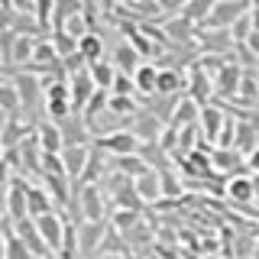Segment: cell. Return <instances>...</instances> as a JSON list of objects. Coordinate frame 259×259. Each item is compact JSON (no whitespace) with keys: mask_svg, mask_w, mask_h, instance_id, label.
Returning <instances> with one entry per match:
<instances>
[{"mask_svg":"<svg viewBox=\"0 0 259 259\" xmlns=\"http://www.w3.org/2000/svg\"><path fill=\"white\" fill-rule=\"evenodd\" d=\"M136 94H143V97H156V84H159V68L156 65H149V62H143L140 68H136Z\"/></svg>","mask_w":259,"mask_h":259,"instance_id":"obj_22","label":"cell"},{"mask_svg":"<svg viewBox=\"0 0 259 259\" xmlns=\"http://www.w3.org/2000/svg\"><path fill=\"white\" fill-rule=\"evenodd\" d=\"M36 136H39V146H42V152H52V156H59V152L65 149L62 126H59V123H52V120H39Z\"/></svg>","mask_w":259,"mask_h":259,"instance_id":"obj_18","label":"cell"},{"mask_svg":"<svg viewBox=\"0 0 259 259\" xmlns=\"http://www.w3.org/2000/svg\"><path fill=\"white\" fill-rule=\"evenodd\" d=\"M110 62H113V68L117 71H123V75H136V68H140V52H136L130 42H120L117 49H113V55H110Z\"/></svg>","mask_w":259,"mask_h":259,"instance_id":"obj_20","label":"cell"},{"mask_svg":"<svg viewBox=\"0 0 259 259\" xmlns=\"http://www.w3.org/2000/svg\"><path fill=\"white\" fill-rule=\"evenodd\" d=\"M249 13H253V10H249ZM240 16V20L237 23H233V26H230V36H233V42H240V46H246L249 42V36H253V16Z\"/></svg>","mask_w":259,"mask_h":259,"instance_id":"obj_32","label":"cell"},{"mask_svg":"<svg viewBox=\"0 0 259 259\" xmlns=\"http://www.w3.org/2000/svg\"><path fill=\"white\" fill-rule=\"evenodd\" d=\"M88 71H91L94 84L101 88V91H110V88H113V78H117V68H113V62H110V59L91 62V65H88Z\"/></svg>","mask_w":259,"mask_h":259,"instance_id":"obj_25","label":"cell"},{"mask_svg":"<svg viewBox=\"0 0 259 259\" xmlns=\"http://www.w3.org/2000/svg\"><path fill=\"white\" fill-rule=\"evenodd\" d=\"M227 198L237 201V204L253 201L256 198V178H249V175H230V178H227Z\"/></svg>","mask_w":259,"mask_h":259,"instance_id":"obj_19","label":"cell"},{"mask_svg":"<svg viewBox=\"0 0 259 259\" xmlns=\"http://www.w3.org/2000/svg\"><path fill=\"white\" fill-rule=\"evenodd\" d=\"M165 32L172 39H191V20H185V16H175V20H168Z\"/></svg>","mask_w":259,"mask_h":259,"instance_id":"obj_35","label":"cell"},{"mask_svg":"<svg viewBox=\"0 0 259 259\" xmlns=\"http://www.w3.org/2000/svg\"><path fill=\"white\" fill-rule=\"evenodd\" d=\"M210 91H214V75L201 65V59L188 68V97L198 107H207V97H210Z\"/></svg>","mask_w":259,"mask_h":259,"instance_id":"obj_9","label":"cell"},{"mask_svg":"<svg viewBox=\"0 0 259 259\" xmlns=\"http://www.w3.org/2000/svg\"><path fill=\"white\" fill-rule=\"evenodd\" d=\"M94 146L101 152H110L113 159H123V156H140L143 140L133 133V130H110V133H101V136H97Z\"/></svg>","mask_w":259,"mask_h":259,"instance_id":"obj_3","label":"cell"},{"mask_svg":"<svg viewBox=\"0 0 259 259\" xmlns=\"http://www.w3.org/2000/svg\"><path fill=\"white\" fill-rule=\"evenodd\" d=\"M39 227V233H42L46 246L52 249V253H59L62 243H65V230H68V217L59 214V210H52V214H42V217H32Z\"/></svg>","mask_w":259,"mask_h":259,"instance_id":"obj_7","label":"cell"},{"mask_svg":"<svg viewBox=\"0 0 259 259\" xmlns=\"http://www.w3.org/2000/svg\"><path fill=\"white\" fill-rule=\"evenodd\" d=\"M36 259H55V253H49V256H36Z\"/></svg>","mask_w":259,"mask_h":259,"instance_id":"obj_47","label":"cell"},{"mask_svg":"<svg viewBox=\"0 0 259 259\" xmlns=\"http://www.w3.org/2000/svg\"><path fill=\"white\" fill-rule=\"evenodd\" d=\"M4 237H7V259H36V256L29 253L26 243H23V240L13 233V224H10V221L4 224Z\"/></svg>","mask_w":259,"mask_h":259,"instance_id":"obj_27","label":"cell"},{"mask_svg":"<svg viewBox=\"0 0 259 259\" xmlns=\"http://www.w3.org/2000/svg\"><path fill=\"white\" fill-rule=\"evenodd\" d=\"M78 52L84 55L88 65H91V62H101V59H104V39H101V32H97V29L88 32V36L78 42Z\"/></svg>","mask_w":259,"mask_h":259,"instance_id":"obj_26","label":"cell"},{"mask_svg":"<svg viewBox=\"0 0 259 259\" xmlns=\"http://www.w3.org/2000/svg\"><path fill=\"white\" fill-rule=\"evenodd\" d=\"M10 188V185H7ZM7 188H0V224H7Z\"/></svg>","mask_w":259,"mask_h":259,"instance_id":"obj_40","label":"cell"},{"mask_svg":"<svg viewBox=\"0 0 259 259\" xmlns=\"http://www.w3.org/2000/svg\"><path fill=\"white\" fill-rule=\"evenodd\" d=\"M140 110H143V107L136 104V97H120V94H110L107 113H113V117H130V120H133Z\"/></svg>","mask_w":259,"mask_h":259,"instance_id":"obj_29","label":"cell"},{"mask_svg":"<svg viewBox=\"0 0 259 259\" xmlns=\"http://www.w3.org/2000/svg\"><path fill=\"white\" fill-rule=\"evenodd\" d=\"M133 188H136V194H140L143 204H156L162 194H165V191H162V172H159V168H149L146 175H140L133 182Z\"/></svg>","mask_w":259,"mask_h":259,"instance_id":"obj_17","label":"cell"},{"mask_svg":"<svg viewBox=\"0 0 259 259\" xmlns=\"http://www.w3.org/2000/svg\"><path fill=\"white\" fill-rule=\"evenodd\" d=\"M246 165L253 168V172H259V146H256V149H253V152L246 156Z\"/></svg>","mask_w":259,"mask_h":259,"instance_id":"obj_41","label":"cell"},{"mask_svg":"<svg viewBox=\"0 0 259 259\" xmlns=\"http://www.w3.org/2000/svg\"><path fill=\"white\" fill-rule=\"evenodd\" d=\"M191 0H156V10L159 13H172V16H182L185 7H188Z\"/></svg>","mask_w":259,"mask_h":259,"instance_id":"obj_36","label":"cell"},{"mask_svg":"<svg viewBox=\"0 0 259 259\" xmlns=\"http://www.w3.org/2000/svg\"><path fill=\"white\" fill-rule=\"evenodd\" d=\"M7 159V146H4V140H0V162Z\"/></svg>","mask_w":259,"mask_h":259,"instance_id":"obj_45","label":"cell"},{"mask_svg":"<svg viewBox=\"0 0 259 259\" xmlns=\"http://www.w3.org/2000/svg\"><path fill=\"white\" fill-rule=\"evenodd\" d=\"M13 233L29 246L32 256H49V253H52V249L46 246V240H42V233H39V227H36V221H32V217H26V221H20V224H13Z\"/></svg>","mask_w":259,"mask_h":259,"instance_id":"obj_15","label":"cell"},{"mask_svg":"<svg viewBox=\"0 0 259 259\" xmlns=\"http://www.w3.org/2000/svg\"><path fill=\"white\" fill-rule=\"evenodd\" d=\"M91 146H65L62 149V162H65V175L71 178V185L81 182V175H84L88 162H91Z\"/></svg>","mask_w":259,"mask_h":259,"instance_id":"obj_12","label":"cell"},{"mask_svg":"<svg viewBox=\"0 0 259 259\" xmlns=\"http://www.w3.org/2000/svg\"><path fill=\"white\" fill-rule=\"evenodd\" d=\"M249 10H253V4H249V0H217L204 26L207 29H230L233 23H237L240 16H246Z\"/></svg>","mask_w":259,"mask_h":259,"instance_id":"obj_5","label":"cell"},{"mask_svg":"<svg viewBox=\"0 0 259 259\" xmlns=\"http://www.w3.org/2000/svg\"><path fill=\"white\" fill-rule=\"evenodd\" d=\"M182 91H188V71H182V68H159L156 97H178Z\"/></svg>","mask_w":259,"mask_h":259,"instance_id":"obj_14","label":"cell"},{"mask_svg":"<svg viewBox=\"0 0 259 259\" xmlns=\"http://www.w3.org/2000/svg\"><path fill=\"white\" fill-rule=\"evenodd\" d=\"M26 188H29V182H23V178H13L10 188H7V221H10V224H20V221L29 217Z\"/></svg>","mask_w":259,"mask_h":259,"instance_id":"obj_10","label":"cell"},{"mask_svg":"<svg viewBox=\"0 0 259 259\" xmlns=\"http://www.w3.org/2000/svg\"><path fill=\"white\" fill-rule=\"evenodd\" d=\"M210 162H214V168H221V172H233V168H240L237 149H217L214 156H210Z\"/></svg>","mask_w":259,"mask_h":259,"instance_id":"obj_33","label":"cell"},{"mask_svg":"<svg viewBox=\"0 0 259 259\" xmlns=\"http://www.w3.org/2000/svg\"><path fill=\"white\" fill-rule=\"evenodd\" d=\"M113 168H117L120 175H126L130 182H136V178L146 175L152 165H149V162H146L143 156H123V159H113Z\"/></svg>","mask_w":259,"mask_h":259,"instance_id":"obj_24","label":"cell"},{"mask_svg":"<svg viewBox=\"0 0 259 259\" xmlns=\"http://www.w3.org/2000/svg\"><path fill=\"white\" fill-rule=\"evenodd\" d=\"M0 259H7V237H4V230H0Z\"/></svg>","mask_w":259,"mask_h":259,"instance_id":"obj_42","label":"cell"},{"mask_svg":"<svg viewBox=\"0 0 259 259\" xmlns=\"http://www.w3.org/2000/svg\"><path fill=\"white\" fill-rule=\"evenodd\" d=\"M240 84H243V71H240L237 62H227L224 68L217 71V78H214V91L221 97H237Z\"/></svg>","mask_w":259,"mask_h":259,"instance_id":"obj_16","label":"cell"},{"mask_svg":"<svg viewBox=\"0 0 259 259\" xmlns=\"http://www.w3.org/2000/svg\"><path fill=\"white\" fill-rule=\"evenodd\" d=\"M68 84H71V107H75V117H84V110H88V104H91V97L101 91V88L94 84V78H91V71H78V75H71L68 78Z\"/></svg>","mask_w":259,"mask_h":259,"instance_id":"obj_8","label":"cell"},{"mask_svg":"<svg viewBox=\"0 0 259 259\" xmlns=\"http://www.w3.org/2000/svg\"><path fill=\"white\" fill-rule=\"evenodd\" d=\"M256 194H259V178H256Z\"/></svg>","mask_w":259,"mask_h":259,"instance_id":"obj_48","label":"cell"},{"mask_svg":"<svg viewBox=\"0 0 259 259\" xmlns=\"http://www.w3.org/2000/svg\"><path fill=\"white\" fill-rule=\"evenodd\" d=\"M52 46H55V52H59V59H68V55H75L78 52V39L75 36H68L65 29H52Z\"/></svg>","mask_w":259,"mask_h":259,"instance_id":"obj_30","label":"cell"},{"mask_svg":"<svg viewBox=\"0 0 259 259\" xmlns=\"http://www.w3.org/2000/svg\"><path fill=\"white\" fill-rule=\"evenodd\" d=\"M23 110V101H20V91H16L13 81H0V113L7 117H20Z\"/></svg>","mask_w":259,"mask_h":259,"instance_id":"obj_23","label":"cell"},{"mask_svg":"<svg viewBox=\"0 0 259 259\" xmlns=\"http://www.w3.org/2000/svg\"><path fill=\"white\" fill-rule=\"evenodd\" d=\"M198 126H201V136H204L207 143H221V133L227 126V113L221 107H214V104H207V107H201Z\"/></svg>","mask_w":259,"mask_h":259,"instance_id":"obj_13","label":"cell"},{"mask_svg":"<svg viewBox=\"0 0 259 259\" xmlns=\"http://www.w3.org/2000/svg\"><path fill=\"white\" fill-rule=\"evenodd\" d=\"M214 4L217 0H191L188 7H185V20H191V23H207V16H210V10H214Z\"/></svg>","mask_w":259,"mask_h":259,"instance_id":"obj_31","label":"cell"},{"mask_svg":"<svg viewBox=\"0 0 259 259\" xmlns=\"http://www.w3.org/2000/svg\"><path fill=\"white\" fill-rule=\"evenodd\" d=\"M133 4H140V7H152V10H156V0H133Z\"/></svg>","mask_w":259,"mask_h":259,"instance_id":"obj_44","label":"cell"},{"mask_svg":"<svg viewBox=\"0 0 259 259\" xmlns=\"http://www.w3.org/2000/svg\"><path fill=\"white\" fill-rule=\"evenodd\" d=\"M107 233H110L107 221H81L78 224V253H81V259H91V256L101 253Z\"/></svg>","mask_w":259,"mask_h":259,"instance_id":"obj_4","label":"cell"},{"mask_svg":"<svg viewBox=\"0 0 259 259\" xmlns=\"http://www.w3.org/2000/svg\"><path fill=\"white\" fill-rule=\"evenodd\" d=\"M42 88H46V120L65 123L68 117H75V107H71V84L68 81H42Z\"/></svg>","mask_w":259,"mask_h":259,"instance_id":"obj_2","label":"cell"},{"mask_svg":"<svg viewBox=\"0 0 259 259\" xmlns=\"http://www.w3.org/2000/svg\"><path fill=\"white\" fill-rule=\"evenodd\" d=\"M10 172H13V165L4 159V162H0V188H7V185L13 182V178H10Z\"/></svg>","mask_w":259,"mask_h":259,"instance_id":"obj_39","label":"cell"},{"mask_svg":"<svg viewBox=\"0 0 259 259\" xmlns=\"http://www.w3.org/2000/svg\"><path fill=\"white\" fill-rule=\"evenodd\" d=\"M249 16H253V29L259 32V7H253V13H249Z\"/></svg>","mask_w":259,"mask_h":259,"instance_id":"obj_43","label":"cell"},{"mask_svg":"<svg viewBox=\"0 0 259 259\" xmlns=\"http://www.w3.org/2000/svg\"><path fill=\"white\" fill-rule=\"evenodd\" d=\"M130 130H133L136 136H140L143 143H159L162 140V133H165V123H162V120L156 117V113H152L149 107H143L140 113H136L133 117V123H130Z\"/></svg>","mask_w":259,"mask_h":259,"instance_id":"obj_11","label":"cell"},{"mask_svg":"<svg viewBox=\"0 0 259 259\" xmlns=\"http://www.w3.org/2000/svg\"><path fill=\"white\" fill-rule=\"evenodd\" d=\"M71 201H78V214L81 221H104L107 210H104V191L97 185H81L71 191Z\"/></svg>","mask_w":259,"mask_h":259,"instance_id":"obj_6","label":"cell"},{"mask_svg":"<svg viewBox=\"0 0 259 259\" xmlns=\"http://www.w3.org/2000/svg\"><path fill=\"white\" fill-rule=\"evenodd\" d=\"M26 201H29V217H42V214H52L55 210L52 194L46 188H39V185H29L26 188Z\"/></svg>","mask_w":259,"mask_h":259,"instance_id":"obj_21","label":"cell"},{"mask_svg":"<svg viewBox=\"0 0 259 259\" xmlns=\"http://www.w3.org/2000/svg\"><path fill=\"white\" fill-rule=\"evenodd\" d=\"M162 191H165V194H178V191H182V185H178L168 172H162Z\"/></svg>","mask_w":259,"mask_h":259,"instance_id":"obj_38","label":"cell"},{"mask_svg":"<svg viewBox=\"0 0 259 259\" xmlns=\"http://www.w3.org/2000/svg\"><path fill=\"white\" fill-rule=\"evenodd\" d=\"M13 84L16 91H20V101H23V110H26V120L32 126L39 117V110H46V88H42V78L29 75V71H20V75H13Z\"/></svg>","mask_w":259,"mask_h":259,"instance_id":"obj_1","label":"cell"},{"mask_svg":"<svg viewBox=\"0 0 259 259\" xmlns=\"http://www.w3.org/2000/svg\"><path fill=\"white\" fill-rule=\"evenodd\" d=\"M36 4H39V0H10V7H13V10L16 13H36Z\"/></svg>","mask_w":259,"mask_h":259,"instance_id":"obj_37","label":"cell"},{"mask_svg":"<svg viewBox=\"0 0 259 259\" xmlns=\"http://www.w3.org/2000/svg\"><path fill=\"white\" fill-rule=\"evenodd\" d=\"M126 4H133V0H113V7H126Z\"/></svg>","mask_w":259,"mask_h":259,"instance_id":"obj_46","label":"cell"},{"mask_svg":"<svg viewBox=\"0 0 259 259\" xmlns=\"http://www.w3.org/2000/svg\"><path fill=\"white\" fill-rule=\"evenodd\" d=\"M36 42H39V39L23 36V32H20V39H16V46H13V65H16V68H26V65L32 62V55H36Z\"/></svg>","mask_w":259,"mask_h":259,"instance_id":"obj_28","label":"cell"},{"mask_svg":"<svg viewBox=\"0 0 259 259\" xmlns=\"http://www.w3.org/2000/svg\"><path fill=\"white\" fill-rule=\"evenodd\" d=\"M110 94L133 97V94H136V81H133V75H123V71H117V78H113V88H110Z\"/></svg>","mask_w":259,"mask_h":259,"instance_id":"obj_34","label":"cell"}]
</instances>
